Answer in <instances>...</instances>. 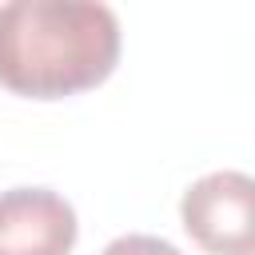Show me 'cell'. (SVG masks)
<instances>
[{
  "label": "cell",
  "mask_w": 255,
  "mask_h": 255,
  "mask_svg": "<svg viewBox=\"0 0 255 255\" xmlns=\"http://www.w3.org/2000/svg\"><path fill=\"white\" fill-rule=\"evenodd\" d=\"M120 64V20L96 0L0 4V88L64 100L104 84Z\"/></svg>",
  "instance_id": "1"
},
{
  "label": "cell",
  "mask_w": 255,
  "mask_h": 255,
  "mask_svg": "<svg viewBox=\"0 0 255 255\" xmlns=\"http://www.w3.org/2000/svg\"><path fill=\"white\" fill-rule=\"evenodd\" d=\"M179 223L207 255H255V183L247 171H211L179 199Z\"/></svg>",
  "instance_id": "2"
},
{
  "label": "cell",
  "mask_w": 255,
  "mask_h": 255,
  "mask_svg": "<svg viewBox=\"0 0 255 255\" xmlns=\"http://www.w3.org/2000/svg\"><path fill=\"white\" fill-rule=\"evenodd\" d=\"M80 239L76 207L52 187L0 191V255H72Z\"/></svg>",
  "instance_id": "3"
},
{
  "label": "cell",
  "mask_w": 255,
  "mask_h": 255,
  "mask_svg": "<svg viewBox=\"0 0 255 255\" xmlns=\"http://www.w3.org/2000/svg\"><path fill=\"white\" fill-rule=\"evenodd\" d=\"M100 255H183L175 243L159 239V235H120L112 239Z\"/></svg>",
  "instance_id": "4"
}]
</instances>
